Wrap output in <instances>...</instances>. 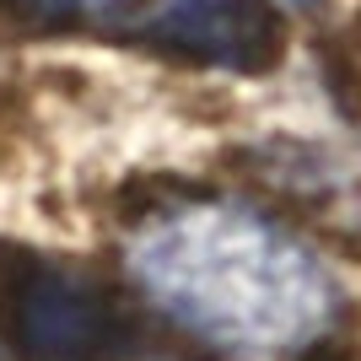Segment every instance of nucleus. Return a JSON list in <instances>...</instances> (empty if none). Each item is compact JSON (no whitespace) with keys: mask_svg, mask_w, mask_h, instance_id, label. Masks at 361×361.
I'll list each match as a JSON object with an SVG mask.
<instances>
[{"mask_svg":"<svg viewBox=\"0 0 361 361\" xmlns=\"http://www.w3.org/2000/svg\"><path fill=\"white\" fill-rule=\"evenodd\" d=\"M16 6L44 22H114V16H130L140 0H16Z\"/></svg>","mask_w":361,"mask_h":361,"instance_id":"4","label":"nucleus"},{"mask_svg":"<svg viewBox=\"0 0 361 361\" xmlns=\"http://www.w3.org/2000/svg\"><path fill=\"white\" fill-rule=\"evenodd\" d=\"M151 38L183 60L259 75L286 54V16L275 11V0H162Z\"/></svg>","mask_w":361,"mask_h":361,"instance_id":"3","label":"nucleus"},{"mask_svg":"<svg viewBox=\"0 0 361 361\" xmlns=\"http://www.w3.org/2000/svg\"><path fill=\"white\" fill-rule=\"evenodd\" d=\"M0 329L22 361H114L135 318L103 281L32 254H0Z\"/></svg>","mask_w":361,"mask_h":361,"instance_id":"2","label":"nucleus"},{"mask_svg":"<svg viewBox=\"0 0 361 361\" xmlns=\"http://www.w3.org/2000/svg\"><path fill=\"white\" fill-rule=\"evenodd\" d=\"M140 291L173 324L238 350H297L329 329L334 281L302 243L238 205H178L130 248Z\"/></svg>","mask_w":361,"mask_h":361,"instance_id":"1","label":"nucleus"}]
</instances>
